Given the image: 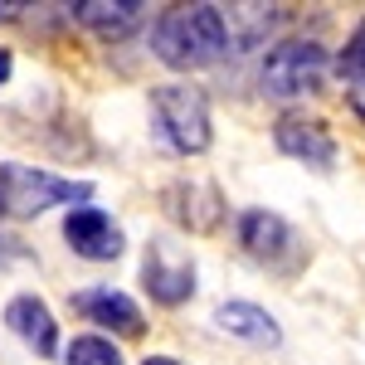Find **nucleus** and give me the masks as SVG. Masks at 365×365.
<instances>
[{"label":"nucleus","instance_id":"1","mask_svg":"<svg viewBox=\"0 0 365 365\" xmlns=\"http://www.w3.org/2000/svg\"><path fill=\"white\" fill-rule=\"evenodd\" d=\"M151 49L166 68H205L229 49V15L220 5H170L151 25Z\"/></svg>","mask_w":365,"mask_h":365},{"label":"nucleus","instance_id":"2","mask_svg":"<svg viewBox=\"0 0 365 365\" xmlns=\"http://www.w3.org/2000/svg\"><path fill=\"white\" fill-rule=\"evenodd\" d=\"M151 113H156L161 137H166L180 156L210 151V141H215V127H210V98H205L195 83H161L156 93H151Z\"/></svg>","mask_w":365,"mask_h":365},{"label":"nucleus","instance_id":"3","mask_svg":"<svg viewBox=\"0 0 365 365\" xmlns=\"http://www.w3.org/2000/svg\"><path fill=\"white\" fill-rule=\"evenodd\" d=\"M93 185L88 180H58L49 170H29V166H0V205L5 215H44L54 205H73V200H88Z\"/></svg>","mask_w":365,"mask_h":365},{"label":"nucleus","instance_id":"4","mask_svg":"<svg viewBox=\"0 0 365 365\" xmlns=\"http://www.w3.org/2000/svg\"><path fill=\"white\" fill-rule=\"evenodd\" d=\"M263 93L273 98H302V93H317L322 78H327V49L312 44V39H282L263 54Z\"/></svg>","mask_w":365,"mask_h":365},{"label":"nucleus","instance_id":"5","mask_svg":"<svg viewBox=\"0 0 365 365\" xmlns=\"http://www.w3.org/2000/svg\"><path fill=\"white\" fill-rule=\"evenodd\" d=\"M141 287L161 307L190 302V292H195V258L180 244H170V239H151L146 253H141Z\"/></svg>","mask_w":365,"mask_h":365},{"label":"nucleus","instance_id":"6","mask_svg":"<svg viewBox=\"0 0 365 365\" xmlns=\"http://www.w3.org/2000/svg\"><path fill=\"white\" fill-rule=\"evenodd\" d=\"M273 141H278L282 156H292V161H307V166H317V170L336 166V137H331L327 122H317V117H297V113L278 117Z\"/></svg>","mask_w":365,"mask_h":365},{"label":"nucleus","instance_id":"7","mask_svg":"<svg viewBox=\"0 0 365 365\" xmlns=\"http://www.w3.org/2000/svg\"><path fill=\"white\" fill-rule=\"evenodd\" d=\"M63 239H68V249L78 253V258H93V263H108L122 253V229L113 225V215H103L98 205H78V210H68V220H63Z\"/></svg>","mask_w":365,"mask_h":365},{"label":"nucleus","instance_id":"8","mask_svg":"<svg viewBox=\"0 0 365 365\" xmlns=\"http://www.w3.org/2000/svg\"><path fill=\"white\" fill-rule=\"evenodd\" d=\"M239 244H244V253L258 258V263L287 268V253H292L297 239H292V229H287L282 215H273V210H244V215H239Z\"/></svg>","mask_w":365,"mask_h":365},{"label":"nucleus","instance_id":"9","mask_svg":"<svg viewBox=\"0 0 365 365\" xmlns=\"http://www.w3.org/2000/svg\"><path fill=\"white\" fill-rule=\"evenodd\" d=\"M166 215L175 225H185L190 234H215L225 225V205H220V190L205 185V180H175L166 195Z\"/></svg>","mask_w":365,"mask_h":365},{"label":"nucleus","instance_id":"10","mask_svg":"<svg viewBox=\"0 0 365 365\" xmlns=\"http://www.w3.org/2000/svg\"><path fill=\"white\" fill-rule=\"evenodd\" d=\"M5 327L25 341L34 356H58V322H54V312H49L44 297H34V292L10 297L5 302Z\"/></svg>","mask_w":365,"mask_h":365},{"label":"nucleus","instance_id":"11","mask_svg":"<svg viewBox=\"0 0 365 365\" xmlns=\"http://www.w3.org/2000/svg\"><path fill=\"white\" fill-rule=\"evenodd\" d=\"M73 307L83 312L88 322H98V327H108L117 336H141V307L127 297V292H113V287H88L73 297Z\"/></svg>","mask_w":365,"mask_h":365},{"label":"nucleus","instance_id":"12","mask_svg":"<svg viewBox=\"0 0 365 365\" xmlns=\"http://www.w3.org/2000/svg\"><path fill=\"white\" fill-rule=\"evenodd\" d=\"M73 15H78L98 39L117 44V39H127V34H137V29H141L146 5H141V0H78Z\"/></svg>","mask_w":365,"mask_h":365},{"label":"nucleus","instance_id":"13","mask_svg":"<svg viewBox=\"0 0 365 365\" xmlns=\"http://www.w3.org/2000/svg\"><path fill=\"white\" fill-rule=\"evenodd\" d=\"M215 327L239 341H249V346H278L282 341V327L258 302H220L215 307Z\"/></svg>","mask_w":365,"mask_h":365},{"label":"nucleus","instance_id":"14","mask_svg":"<svg viewBox=\"0 0 365 365\" xmlns=\"http://www.w3.org/2000/svg\"><path fill=\"white\" fill-rule=\"evenodd\" d=\"M68 365H122V351L108 336H78L68 346Z\"/></svg>","mask_w":365,"mask_h":365},{"label":"nucleus","instance_id":"15","mask_svg":"<svg viewBox=\"0 0 365 365\" xmlns=\"http://www.w3.org/2000/svg\"><path fill=\"white\" fill-rule=\"evenodd\" d=\"M336 73H341V78H351V83H361V78H365V20L356 25V34L346 39V49L336 54Z\"/></svg>","mask_w":365,"mask_h":365},{"label":"nucleus","instance_id":"16","mask_svg":"<svg viewBox=\"0 0 365 365\" xmlns=\"http://www.w3.org/2000/svg\"><path fill=\"white\" fill-rule=\"evenodd\" d=\"M351 108H356V117L365 122V78H361V83H351Z\"/></svg>","mask_w":365,"mask_h":365},{"label":"nucleus","instance_id":"17","mask_svg":"<svg viewBox=\"0 0 365 365\" xmlns=\"http://www.w3.org/2000/svg\"><path fill=\"white\" fill-rule=\"evenodd\" d=\"M10 68H15V58H10V49H5V44H0V88L10 83Z\"/></svg>","mask_w":365,"mask_h":365},{"label":"nucleus","instance_id":"18","mask_svg":"<svg viewBox=\"0 0 365 365\" xmlns=\"http://www.w3.org/2000/svg\"><path fill=\"white\" fill-rule=\"evenodd\" d=\"M20 10H25V5H0V20H15Z\"/></svg>","mask_w":365,"mask_h":365},{"label":"nucleus","instance_id":"19","mask_svg":"<svg viewBox=\"0 0 365 365\" xmlns=\"http://www.w3.org/2000/svg\"><path fill=\"white\" fill-rule=\"evenodd\" d=\"M141 365H180V361H170V356H151V361H141Z\"/></svg>","mask_w":365,"mask_h":365}]
</instances>
